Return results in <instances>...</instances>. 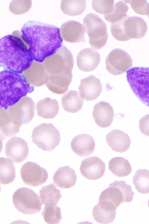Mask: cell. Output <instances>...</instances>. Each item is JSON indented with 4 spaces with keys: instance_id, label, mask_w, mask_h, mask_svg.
Here are the masks:
<instances>
[{
    "instance_id": "1",
    "label": "cell",
    "mask_w": 149,
    "mask_h": 224,
    "mask_svg": "<svg viewBox=\"0 0 149 224\" xmlns=\"http://www.w3.org/2000/svg\"><path fill=\"white\" fill-rule=\"evenodd\" d=\"M21 36L27 44L35 61L42 62L61 47L63 40L57 27L34 21H30L22 26Z\"/></svg>"
},
{
    "instance_id": "2",
    "label": "cell",
    "mask_w": 149,
    "mask_h": 224,
    "mask_svg": "<svg viewBox=\"0 0 149 224\" xmlns=\"http://www.w3.org/2000/svg\"><path fill=\"white\" fill-rule=\"evenodd\" d=\"M33 61L29 46L22 37L8 35L0 39V66L5 70L21 74Z\"/></svg>"
},
{
    "instance_id": "3",
    "label": "cell",
    "mask_w": 149,
    "mask_h": 224,
    "mask_svg": "<svg viewBox=\"0 0 149 224\" xmlns=\"http://www.w3.org/2000/svg\"><path fill=\"white\" fill-rule=\"evenodd\" d=\"M34 90L20 74L4 70L0 71V109L7 110Z\"/></svg>"
},
{
    "instance_id": "4",
    "label": "cell",
    "mask_w": 149,
    "mask_h": 224,
    "mask_svg": "<svg viewBox=\"0 0 149 224\" xmlns=\"http://www.w3.org/2000/svg\"><path fill=\"white\" fill-rule=\"evenodd\" d=\"M134 193L124 181H115L101 193L98 204L102 209L115 211L121 203L132 201Z\"/></svg>"
},
{
    "instance_id": "5",
    "label": "cell",
    "mask_w": 149,
    "mask_h": 224,
    "mask_svg": "<svg viewBox=\"0 0 149 224\" xmlns=\"http://www.w3.org/2000/svg\"><path fill=\"white\" fill-rule=\"evenodd\" d=\"M110 30L112 36L116 40L126 41L132 39H140L145 35L147 24L139 17H129L112 24Z\"/></svg>"
},
{
    "instance_id": "6",
    "label": "cell",
    "mask_w": 149,
    "mask_h": 224,
    "mask_svg": "<svg viewBox=\"0 0 149 224\" xmlns=\"http://www.w3.org/2000/svg\"><path fill=\"white\" fill-rule=\"evenodd\" d=\"M84 31L89 37L90 46L98 50L106 44L108 38L106 23L98 15L87 14L83 20Z\"/></svg>"
},
{
    "instance_id": "7",
    "label": "cell",
    "mask_w": 149,
    "mask_h": 224,
    "mask_svg": "<svg viewBox=\"0 0 149 224\" xmlns=\"http://www.w3.org/2000/svg\"><path fill=\"white\" fill-rule=\"evenodd\" d=\"M149 68L134 67L126 73V78L131 89L144 104L149 105Z\"/></svg>"
},
{
    "instance_id": "8",
    "label": "cell",
    "mask_w": 149,
    "mask_h": 224,
    "mask_svg": "<svg viewBox=\"0 0 149 224\" xmlns=\"http://www.w3.org/2000/svg\"><path fill=\"white\" fill-rule=\"evenodd\" d=\"M43 62L42 63L49 75L72 74L74 63L73 56L65 46L61 47Z\"/></svg>"
},
{
    "instance_id": "9",
    "label": "cell",
    "mask_w": 149,
    "mask_h": 224,
    "mask_svg": "<svg viewBox=\"0 0 149 224\" xmlns=\"http://www.w3.org/2000/svg\"><path fill=\"white\" fill-rule=\"evenodd\" d=\"M33 142L42 150L51 151L59 144L61 138L58 130L52 123H42L33 130Z\"/></svg>"
},
{
    "instance_id": "10",
    "label": "cell",
    "mask_w": 149,
    "mask_h": 224,
    "mask_svg": "<svg viewBox=\"0 0 149 224\" xmlns=\"http://www.w3.org/2000/svg\"><path fill=\"white\" fill-rule=\"evenodd\" d=\"M13 201L16 209L24 214L37 213L41 209L42 204L38 195L29 188L23 187L18 189L13 194Z\"/></svg>"
},
{
    "instance_id": "11",
    "label": "cell",
    "mask_w": 149,
    "mask_h": 224,
    "mask_svg": "<svg viewBox=\"0 0 149 224\" xmlns=\"http://www.w3.org/2000/svg\"><path fill=\"white\" fill-rule=\"evenodd\" d=\"M105 62L107 70L115 76L124 73L132 65L130 56L126 52L119 49L112 50L107 57Z\"/></svg>"
},
{
    "instance_id": "12",
    "label": "cell",
    "mask_w": 149,
    "mask_h": 224,
    "mask_svg": "<svg viewBox=\"0 0 149 224\" xmlns=\"http://www.w3.org/2000/svg\"><path fill=\"white\" fill-rule=\"evenodd\" d=\"M20 174L24 182L33 187L42 185L48 178L47 172L45 169L36 163L31 162H27L23 165Z\"/></svg>"
},
{
    "instance_id": "13",
    "label": "cell",
    "mask_w": 149,
    "mask_h": 224,
    "mask_svg": "<svg viewBox=\"0 0 149 224\" xmlns=\"http://www.w3.org/2000/svg\"><path fill=\"white\" fill-rule=\"evenodd\" d=\"M5 151L8 159L13 163H18L26 159L28 155L29 149L28 144L24 140L14 137L7 142Z\"/></svg>"
},
{
    "instance_id": "14",
    "label": "cell",
    "mask_w": 149,
    "mask_h": 224,
    "mask_svg": "<svg viewBox=\"0 0 149 224\" xmlns=\"http://www.w3.org/2000/svg\"><path fill=\"white\" fill-rule=\"evenodd\" d=\"M105 165L102 161L97 157H91L84 160L79 169L82 175L85 178L96 180L102 178L105 170Z\"/></svg>"
},
{
    "instance_id": "15",
    "label": "cell",
    "mask_w": 149,
    "mask_h": 224,
    "mask_svg": "<svg viewBox=\"0 0 149 224\" xmlns=\"http://www.w3.org/2000/svg\"><path fill=\"white\" fill-rule=\"evenodd\" d=\"M84 32L82 25L73 21L65 23L59 29L61 38L65 41L71 43L85 42Z\"/></svg>"
},
{
    "instance_id": "16",
    "label": "cell",
    "mask_w": 149,
    "mask_h": 224,
    "mask_svg": "<svg viewBox=\"0 0 149 224\" xmlns=\"http://www.w3.org/2000/svg\"><path fill=\"white\" fill-rule=\"evenodd\" d=\"M79 89L81 97L90 101L99 96L102 91V84L99 79L91 75L81 80Z\"/></svg>"
},
{
    "instance_id": "17",
    "label": "cell",
    "mask_w": 149,
    "mask_h": 224,
    "mask_svg": "<svg viewBox=\"0 0 149 224\" xmlns=\"http://www.w3.org/2000/svg\"><path fill=\"white\" fill-rule=\"evenodd\" d=\"M77 64L81 71L90 72L98 66L100 61L99 53L91 48H86L81 51L77 57Z\"/></svg>"
},
{
    "instance_id": "18",
    "label": "cell",
    "mask_w": 149,
    "mask_h": 224,
    "mask_svg": "<svg viewBox=\"0 0 149 224\" xmlns=\"http://www.w3.org/2000/svg\"><path fill=\"white\" fill-rule=\"evenodd\" d=\"M92 115L95 123L102 128L109 127L114 117L112 107L109 103L104 101L100 102L94 105Z\"/></svg>"
},
{
    "instance_id": "19",
    "label": "cell",
    "mask_w": 149,
    "mask_h": 224,
    "mask_svg": "<svg viewBox=\"0 0 149 224\" xmlns=\"http://www.w3.org/2000/svg\"><path fill=\"white\" fill-rule=\"evenodd\" d=\"M95 145L93 137L86 134L77 135L73 139L70 143L72 150L77 155L82 157L91 155L94 150Z\"/></svg>"
},
{
    "instance_id": "20",
    "label": "cell",
    "mask_w": 149,
    "mask_h": 224,
    "mask_svg": "<svg viewBox=\"0 0 149 224\" xmlns=\"http://www.w3.org/2000/svg\"><path fill=\"white\" fill-rule=\"evenodd\" d=\"M106 141L114 151L123 153L129 148L130 140L128 135L123 131L113 130L109 132L106 136Z\"/></svg>"
},
{
    "instance_id": "21",
    "label": "cell",
    "mask_w": 149,
    "mask_h": 224,
    "mask_svg": "<svg viewBox=\"0 0 149 224\" xmlns=\"http://www.w3.org/2000/svg\"><path fill=\"white\" fill-rule=\"evenodd\" d=\"M77 176L74 171L68 166L60 167L53 177L54 183L61 189H68L76 183Z\"/></svg>"
},
{
    "instance_id": "22",
    "label": "cell",
    "mask_w": 149,
    "mask_h": 224,
    "mask_svg": "<svg viewBox=\"0 0 149 224\" xmlns=\"http://www.w3.org/2000/svg\"><path fill=\"white\" fill-rule=\"evenodd\" d=\"M72 77V73L67 74H50L45 85L51 92L56 94H61L68 90Z\"/></svg>"
},
{
    "instance_id": "23",
    "label": "cell",
    "mask_w": 149,
    "mask_h": 224,
    "mask_svg": "<svg viewBox=\"0 0 149 224\" xmlns=\"http://www.w3.org/2000/svg\"><path fill=\"white\" fill-rule=\"evenodd\" d=\"M28 69L30 70L29 78V80L28 82L29 83L36 87L45 84L49 74L43 63L33 61Z\"/></svg>"
},
{
    "instance_id": "24",
    "label": "cell",
    "mask_w": 149,
    "mask_h": 224,
    "mask_svg": "<svg viewBox=\"0 0 149 224\" xmlns=\"http://www.w3.org/2000/svg\"><path fill=\"white\" fill-rule=\"evenodd\" d=\"M36 109L38 116L45 119H53L58 114L59 107L56 100L47 98L38 102Z\"/></svg>"
},
{
    "instance_id": "25",
    "label": "cell",
    "mask_w": 149,
    "mask_h": 224,
    "mask_svg": "<svg viewBox=\"0 0 149 224\" xmlns=\"http://www.w3.org/2000/svg\"><path fill=\"white\" fill-rule=\"evenodd\" d=\"M84 101V99L78 92L72 90L63 96L61 104L65 111L73 113L78 112L82 108Z\"/></svg>"
},
{
    "instance_id": "26",
    "label": "cell",
    "mask_w": 149,
    "mask_h": 224,
    "mask_svg": "<svg viewBox=\"0 0 149 224\" xmlns=\"http://www.w3.org/2000/svg\"><path fill=\"white\" fill-rule=\"evenodd\" d=\"M108 168L113 175L119 177L127 176L132 171L129 162L122 157H115L111 160L109 162Z\"/></svg>"
},
{
    "instance_id": "27",
    "label": "cell",
    "mask_w": 149,
    "mask_h": 224,
    "mask_svg": "<svg viewBox=\"0 0 149 224\" xmlns=\"http://www.w3.org/2000/svg\"><path fill=\"white\" fill-rule=\"evenodd\" d=\"M16 176L15 168L12 162L8 159L0 158V183L8 184L14 180Z\"/></svg>"
},
{
    "instance_id": "28",
    "label": "cell",
    "mask_w": 149,
    "mask_h": 224,
    "mask_svg": "<svg viewBox=\"0 0 149 224\" xmlns=\"http://www.w3.org/2000/svg\"><path fill=\"white\" fill-rule=\"evenodd\" d=\"M39 193L42 205L58 204L62 197L60 190L57 189L52 184L42 187Z\"/></svg>"
},
{
    "instance_id": "29",
    "label": "cell",
    "mask_w": 149,
    "mask_h": 224,
    "mask_svg": "<svg viewBox=\"0 0 149 224\" xmlns=\"http://www.w3.org/2000/svg\"><path fill=\"white\" fill-rule=\"evenodd\" d=\"M84 0H63L61 1V8L63 12L70 16L81 15L86 9Z\"/></svg>"
},
{
    "instance_id": "30",
    "label": "cell",
    "mask_w": 149,
    "mask_h": 224,
    "mask_svg": "<svg viewBox=\"0 0 149 224\" xmlns=\"http://www.w3.org/2000/svg\"><path fill=\"white\" fill-rule=\"evenodd\" d=\"M133 183L136 190L142 194L149 192V172L146 169L137 171L133 176Z\"/></svg>"
},
{
    "instance_id": "31",
    "label": "cell",
    "mask_w": 149,
    "mask_h": 224,
    "mask_svg": "<svg viewBox=\"0 0 149 224\" xmlns=\"http://www.w3.org/2000/svg\"><path fill=\"white\" fill-rule=\"evenodd\" d=\"M128 9L129 7L126 3L120 1L114 5L110 13L104 15V17L106 21L112 24L126 17Z\"/></svg>"
},
{
    "instance_id": "32",
    "label": "cell",
    "mask_w": 149,
    "mask_h": 224,
    "mask_svg": "<svg viewBox=\"0 0 149 224\" xmlns=\"http://www.w3.org/2000/svg\"><path fill=\"white\" fill-rule=\"evenodd\" d=\"M41 214L48 223L58 224L62 218L61 209L56 205H45Z\"/></svg>"
},
{
    "instance_id": "33",
    "label": "cell",
    "mask_w": 149,
    "mask_h": 224,
    "mask_svg": "<svg viewBox=\"0 0 149 224\" xmlns=\"http://www.w3.org/2000/svg\"><path fill=\"white\" fill-rule=\"evenodd\" d=\"M92 215L95 221L101 224L112 223L116 216V212H109L102 208L97 204L93 207Z\"/></svg>"
},
{
    "instance_id": "34",
    "label": "cell",
    "mask_w": 149,
    "mask_h": 224,
    "mask_svg": "<svg viewBox=\"0 0 149 224\" xmlns=\"http://www.w3.org/2000/svg\"><path fill=\"white\" fill-rule=\"evenodd\" d=\"M113 0H92V6L94 10L101 15H107L112 10Z\"/></svg>"
},
{
    "instance_id": "35",
    "label": "cell",
    "mask_w": 149,
    "mask_h": 224,
    "mask_svg": "<svg viewBox=\"0 0 149 224\" xmlns=\"http://www.w3.org/2000/svg\"><path fill=\"white\" fill-rule=\"evenodd\" d=\"M126 3H129L134 11L141 15L149 17V4L146 0H124Z\"/></svg>"
},
{
    "instance_id": "36",
    "label": "cell",
    "mask_w": 149,
    "mask_h": 224,
    "mask_svg": "<svg viewBox=\"0 0 149 224\" xmlns=\"http://www.w3.org/2000/svg\"><path fill=\"white\" fill-rule=\"evenodd\" d=\"M139 127L141 132L144 135L149 136V115L141 118L139 121Z\"/></svg>"
},
{
    "instance_id": "37",
    "label": "cell",
    "mask_w": 149,
    "mask_h": 224,
    "mask_svg": "<svg viewBox=\"0 0 149 224\" xmlns=\"http://www.w3.org/2000/svg\"><path fill=\"white\" fill-rule=\"evenodd\" d=\"M4 139V137L0 133V153L1 152L2 149V142Z\"/></svg>"
},
{
    "instance_id": "38",
    "label": "cell",
    "mask_w": 149,
    "mask_h": 224,
    "mask_svg": "<svg viewBox=\"0 0 149 224\" xmlns=\"http://www.w3.org/2000/svg\"><path fill=\"white\" fill-rule=\"evenodd\" d=\"M0 191H1V188H0Z\"/></svg>"
}]
</instances>
